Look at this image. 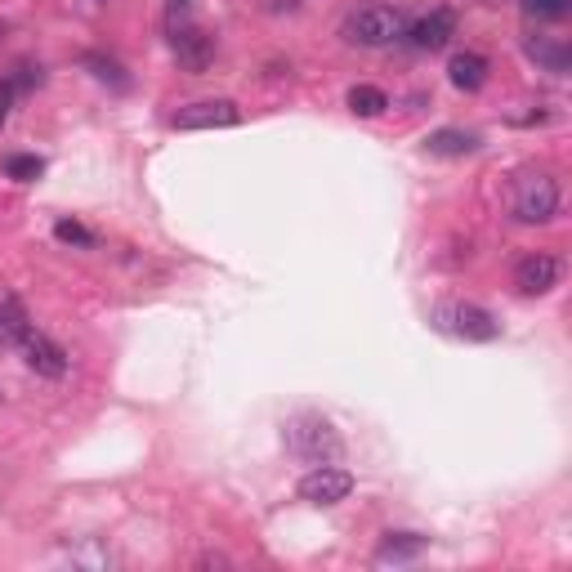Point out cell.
I'll use <instances>...</instances> for the list:
<instances>
[{"label": "cell", "mask_w": 572, "mask_h": 572, "mask_svg": "<svg viewBox=\"0 0 572 572\" xmlns=\"http://www.w3.org/2000/svg\"><path fill=\"white\" fill-rule=\"evenodd\" d=\"M282 443L295 461L304 465H336L345 456V438L336 434V425L318 412H300L282 425Z\"/></svg>", "instance_id": "obj_1"}, {"label": "cell", "mask_w": 572, "mask_h": 572, "mask_svg": "<svg viewBox=\"0 0 572 572\" xmlns=\"http://www.w3.org/2000/svg\"><path fill=\"white\" fill-rule=\"evenodd\" d=\"M407 9L403 5H358L345 14V23H340V36H345L349 45H358V50H385V45L403 41L407 32Z\"/></svg>", "instance_id": "obj_2"}, {"label": "cell", "mask_w": 572, "mask_h": 572, "mask_svg": "<svg viewBox=\"0 0 572 572\" xmlns=\"http://www.w3.org/2000/svg\"><path fill=\"white\" fill-rule=\"evenodd\" d=\"M429 327L452 340H465V345H488V340L501 336V322L483 304H470V300H438L429 309Z\"/></svg>", "instance_id": "obj_3"}, {"label": "cell", "mask_w": 572, "mask_h": 572, "mask_svg": "<svg viewBox=\"0 0 572 572\" xmlns=\"http://www.w3.org/2000/svg\"><path fill=\"white\" fill-rule=\"evenodd\" d=\"M510 211L519 224H550L559 215V179L546 175V170H523L514 179Z\"/></svg>", "instance_id": "obj_4"}, {"label": "cell", "mask_w": 572, "mask_h": 572, "mask_svg": "<svg viewBox=\"0 0 572 572\" xmlns=\"http://www.w3.org/2000/svg\"><path fill=\"white\" fill-rule=\"evenodd\" d=\"M18 345V354L27 358V367L36 371V376H50V380H59V376H68V354H63V345H54L45 331H36L32 322L23 327V336L14 340Z\"/></svg>", "instance_id": "obj_5"}, {"label": "cell", "mask_w": 572, "mask_h": 572, "mask_svg": "<svg viewBox=\"0 0 572 572\" xmlns=\"http://www.w3.org/2000/svg\"><path fill=\"white\" fill-rule=\"evenodd\" d=\"M349 492H354V474L340 465H313L300 479V501L309 505H340Z\"/></svg>", "instance_id": "obj_6"}, {"label": "cell", "mask_w": 572, "mask_h": 572, "mask_svg": "<svg viewBox=\"0 0 572 572\" xmlns=\"http://www.w3.org/2000/svg\"><path fill=\"white\" fill-rule=\"evenodd\" d=\"M170 50H175L179 68L202 76L215 63V36H206L202 27H193V23H179V27H170Z\"/></svg>", "instance_id": "obj_7"}, {"label": "cell", "mask_w": 572, "mask_h": 572, "mask_svg": "<svg viewBox=\"0 0 572 572\" xmlns=\"http://www.w3.org/2000/svg\"><path fill=\"white\" fill-rule=\"evenodd\" d=\"M242 121V108L233 99H202V103H188L170 117L175 130H228Z\"/></svg>", "instance_id": "obj_8"}, {"label": "cell", "mask_w": 572, "mask_h": 572, "mask_svg": "<svg viewBox=\"0 0 572 572\" xmlns=\"http://www.w3.org/2000/svg\"><path fill=\"white\" fill-rule=\"evenodd\" d=\"M559 273H564V264L555 260L550 251H532L523 255L519 264H514V291L519 295H546L559 286Z\"/></svg>", "instance_id": "obj_9"}, {"label": "cell", "mask_w": 572, "mask_h": 572, "mask_svg": "<svg viewBox=\"0 0 572 572\" xmlns=\"http://www.w3.org/2000/svg\"><path fill=\"white\" fill-rule=\"evenodd\" d=\"M452 36H456V14L452 9H429L425 18L407 23L403 41L412 45V50H443V45H452Z\"/></svg>", "instance_id": "obj_10"}, {"label": "cell", "mask_w": 572, "mask_h": 572, "mask_svg": "<svg viewBox=\"0 0 572 572\" xmlns=\"http://www.w3.org/2000/svg\"><path fill=\"white\" fill-rule=\"evenodd\" d=\"M488 59H483L479 50H461V54H452V63H447V81L456 85V90H465V94H474V90H483L488 85Z\"/></svg>", "instance_id": "obj_11"}, {"label": "cell", "mask_w": 572, "mask_h": 572, "mask_svg": "<svg viewBox=\"0 0 572 572\" xmlns=\"http://www.w3.org/2000/svg\"><path fill=\"white\" fill-rule=\"evenodd\" d=\"M429 550L425 532H385V541L376 546V564H412Z\"/></svg>", "instance_id": "obj_12"}, {"label": "cell", "mask_w": 572, "mask_h": 572, "mask_svg": "<svg viewBox=\"0 0 572 572\" xmlns=\"http://www.w3.org/2000/svg\"><path fill=\"white\" fill-rule=\"evenodd\" d=\"M528 59L537 63V68H546V72H555V76H564L572 68V50H568V41H559V36H528Z\"/></svg>", "instance_id": "obj_13"}, {"label": "cell", "mask_w": 572, "mask_h": 572, "mask_svg": "<svg viewBox=\"0 0 572 572\" xmlns=\"http://www.w3.org/2000/svg\"><path fill=\"white\" fill-rule=\"evenodd\" d=\"M425 148L434 157H470V152H479V135H470V130H434L425 139Z\"/></svg>", "instance_id": "obj_14"}, {"label": "cell", "mask_w": 572, "mask_h": 572, "mask_svg": "<svg viewBox=\"0 0 572 572\" xmlns=\"http://www.w3.org/2000/svg\"><path fill=\"white\" fill-rule=\"evenodd\" d=\"M81 68L94 76L99 85H112V90H126L130 85V76H126V68H121L112 54H99V50H85L81 54Z\"/></svg>", "instance_id": "obj_15"}, {"label": "cell", "mask_w": 572, "mask_h": 572, "mask_svg": "<svg viewBox=\"0 0 572 572\" xmlns=\"http://www.w3.org/2000/svg\"><path fill=\"white\" fill-rule=\"evenodd\" d=\"M345 103H349V112H354V117H380V112L389 108V94L380 90V85H354Z\"/></svg>", "instance_id": "obj_16"}, {"label": "cell", "mask_w": 572, "mask_h": 572, "mask_svg": "<svg viewBox=\"0 0 572 572\" xmlns=\"http://www.w3.org/2000/svg\"><path fill=\"white\" fill-rule=\"evenodd\" d=\"M63 559H68L72 568H108V564H112V555H108V550H103L94 537L81 541V546H68V550H63Z\"/></svg>", "instance_id": "obj_17"}, {"label": "cell", "mask_w": 572, "mask_h": 572, "mask_svg": "<svg viewBox=\"0 0 572 572\" xmlns=\"http://www.w3.org/2000/svg\"><path fill=\"white\" fill-rule=\"evenodd\" d=\"M5 175L18 179V184H32V179L45 175V161L32 157V152H18V157H5Z\"/></svg>", "instance_id": "obj_18"}, {"label": "cell", "mask_w": 572, "mask_h": 572, "mask_svg": "<svg viewBox=\"0 0 572 572\" xmlns=\"http://www.w3.org/2000/svg\"><path fill=\"white\" fill-rule=\"evenodd\" d=\"M54 237H59L63 246H81V251H94V242H99V237H94L85 224H76V219H59V224H54Z\"/></svg>", "instance_id": "obj_19"}, {"label": "cell", "mask_w": 572, "mask_h": 572, "mask_svg": "<svg viewBox=\"0 0 572 572\" xmlns=\"http://www.w3.org/2000/svg\"><path fill=\"white\" fill-rule=\"evenodd\" d=\"M5 81L14 85L18 94H27V90H36V85L45 81V68H41V63H14V72H9Z\"/></svg>", "instance_id": "obj_20"}, {"label": "cell", "mask_w": 572, "mask_h": 572, "mask_svg": "<svg viewBox=\"0 0 572 572\" xmlns=\"http://www.w3.org/2000/svg\"><path fill=\"white\" fill-rule=\"evenodd\" d=\"M523 14L528 18H564L568 0H523Z\"/></svg>", "instance_id": "obj_21"}, {"label": "cell", "mask_w": 572, "mask_h": 572, "mask_svg": "<svg viewBox=\"0 0 572 572\" xmlns=\"http://www.w3.org/2000/svg\"><path fill=\"white\" fill-rule=\"evenodd\" d=\"M14 99H18V90L9 81H0V126H5L9 112H14Z\"/></svg>", "instance_id": "obj_22"}, {"label": "cell", "mask_w": 572, "mask_h": 572, "mask_svg": "<svg viewBox=\"0 0 572 572\" xmlns=\"http://www.w3.org/2000/svg\"><path fill=\"white\" fill-rule=\"evenodd\" d=\"M188 9H193V0H166V18H170V27H179L188 18Z\"/></svg>", "instance_id": "obj_23"}, {"label": "cell", "mask_w": 572, "mask_h": 572, "mask_svg": "<svg viewBox=\"0 0 572 572\" xmlns=\"http://www.w3.org/2000/svg\"><path fill=\"white\" fill-rule=\"evenodd\" d=\"M197 568H228V559L224 555H202L197 559Z\"/></svg>", "instance_id": "obj_24"}, {"label": "cell", "mask_w": 572, "mask_h": 572, "mask_svg": "<svg viewBox=\"0 0 572 572\" xmlns=\"http://www.w3.org/2000/svg\"><path fill=\"white\" fill-rule=\"evenodd\" d=\"M5 32H9V27H5V23H0V41H5Z\"/></svg>", "instance_id": "obj_25"}, {"label": "cell", "mask_w": 572, "mask_h": 572, "mask_svg": "<svg viewBox=\"0 0 572 572\" xmlns=\"http://www.w3.org/2000/svg\"><path fill=\"white\" fill-rule=\"evenodd\" d=\"M483 5H497V0H483Z\"/></svg>", "instance_id": "obj_26"}]
</instances>
